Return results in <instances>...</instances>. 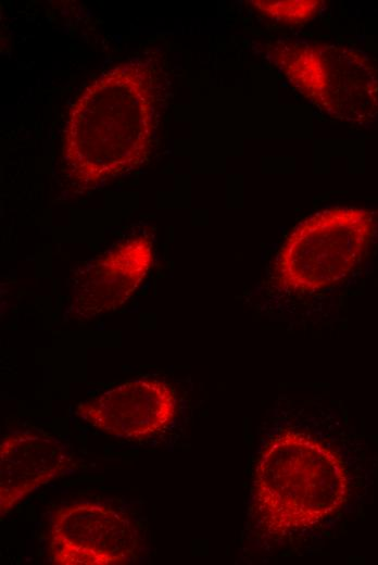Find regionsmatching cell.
<instances>
[{"mask_svg": "<svg viewBox=\"0 0 378 565\" xmlns=\"http://www.w3.org/2000/svg\"><path fill=\"white\" fill-rule=\"evenodd\" d=\"M375 233L374 213L335 206L300 222L281 244L274 274L290 291L311 292L331 287L360 263Z\"/></svg>", "mask_w": 378, "mask_h": 565, "instance_id": "7a4b0ae2", "label": "cell"}, {"mask_svg": "<svg viewBox=\"0 0 378 565\" xmlns=\"http://www.w3.org/2000/svg\"><path fill=\"white\" fill-rule=\"evenodd\" d=\"M175 393L158 379L125 382L84 403L79 413L94 427L117 437L144 439L165 429L176 413Z\"/></svg>", "mask_w": 378, "mask_h": 565, "instance_id": "5b68a950", "label": "cell"}, {"mask_svg": "<svg viewBox=\"0 0 378 565\" xmlns=\"http://www.w3.org/2000/svg\"><path fill=\"white\" fill-rule=\"evenodd\" d=\"M151 263V243L141 237L129 238L92 263L89 272L83 273L80 291L87 301L88 311L102 313L122 304L137 288Z\"/></svg>", "mask_w": 378, "mask_h": 565, "instance_id": "8992f818", "label": "cell"}, {"mask_svg": "<svg viewBox=\"0 0 378 565\" xmlns=\"http://www.w3.org/2000/svg\"><path fill=\"white\" fill-rule=\"evenodd\" d=\"M65 467L58 442L28 432L8 438L1 445V507L9 508Z\"/></svg>", "mask_w": 378, "mask_h": 565, "instance_id": "52a82bcc", "label": "cell"}, {"mask_svg": "<svg viewBox=\"0 0 378 565\" xmlns=\"http://www.w3.org/2000/svg\"><path fill=\"white\" fill-rule=\"evenodd\" d=\"M278 66L302 93L339 118L361 122L378 110V74L357 51L340 47L286 46Z\"/></svg>", "mask_w": 378, "mask_h": 565, "instance_id": "3957f363", "label": "cell"}, {"mask_svg": "<svg viewBox=\"0 0 378 565\" xmlns=\"http://www.w3.org/2000/svg\"><path fill=\"white\" fill-rule=\"evenodd\" d=\"M254 5L269 18L280 23H301L311 18L320 8V1H253Z\"/></svg>", "mask_w": 378, "mask_h": 565, "instance_id": "ba28073f", "label": "cell"}, {"mask_svg": "<svg viewBox=\"0 0 378 565\" xmlns=\"http://www.w3.org/2000/svg\"><path fill=\"white\" fill-rule=\"evenodd\" d=\"M136 531L128 519L93 504L60 510L51 531V554L58 564H124L134 558Z\"/></svg>", "mask_w": 378, "mask_h": 565, "instance_id": "277c9868", "label": "cell"}, {"mask_svg": "<svg viewBox=\"0 0 378 565\" xmlns=\"http://www.w3.org/2000/svg\"><path fill=\"white\" fill-rule=\"evenodd\" d=\"M254 511L269 532L313 526L345 502L348 479L337 453L300 432L265 444L255 468Z\"/></svg>", "mask_w": 378, "mask_h": 565, "instance_id": "6da1fadb", "label": "cell"}]
</instances>
